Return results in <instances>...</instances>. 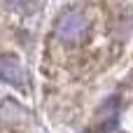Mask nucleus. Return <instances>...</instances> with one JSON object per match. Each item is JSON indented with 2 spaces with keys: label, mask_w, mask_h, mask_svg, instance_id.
I'll list each match as a JSON object with an SVG mask.
<instances>
[{
  "label": "nucleus",
  "mask_w": 133,
  "mask_h": 133,
  "mask_svg": "<svg viewBox=\"0 0 133 133\" xmlns=\"http://www.w3.org/2000/svg\"><path fill=\"white\" fill-rule=\"evenodd\" d=\"M87 33H89V19L77 9L65 12L56 23V35L63 42H79Z\"/></svg>",
  "instance_id": "obj_1"
},
{
  "label": "nucleus",
  "mask_w": 133,
  "mask_h": 133,
  "mask_svg": "<svg viewBox=\"0 0 133 133\" xmlns=\"http://www.w3.org/2000/svg\"><path fill=\"white\" fill-rule=\"evenodd\" d=\"M0 79L14 84V87H21L23 84V75H21V68L14 63V61H2L0 63Z\"/></svg>",
  "instance_id": "obj_2"
}]
</instances>
